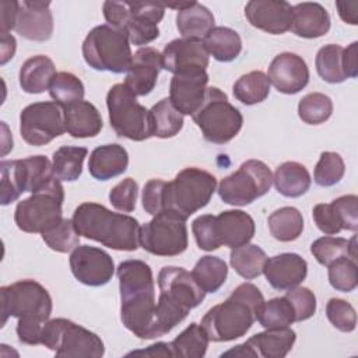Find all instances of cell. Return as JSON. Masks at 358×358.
<instances>
[{
  "label": "cell",
  "instance_id": "obj_19",
  "mask_svg": "<svg viewBox=\"0 0 358 358\" xmlns=\"http://www.w3.org/2000/svg\"><path fill=\"white\" fill-rule=\"evenodd\" d=\"M267 78L278 92L292 95L308 85L309 69L299 55L282 52L271 60Z\"/></svg>",
  "mask_w": 358,
  "mask_h": 358
},
{
  "label": "cell",
  "instance_id": "obj_17",
  "mask_svg": "<svg viewBox=\"0 0 358 358\" xmlns=\"http://www.w3.org/2000/svg\"><path fill=\"white\" fill-rule=\"evenodd\" d=\"M296 333L289 327L266 329L248 338L245 343L238 344L235 348L225 351L221 357H262V358H284L294 347Z\"/></svg>",
  "mask_w": 358,
  "mask_h": 358
},
{
  "label": "cell",
  "instance_id": "obj_1",
  "mask_svg": "<svg viewBox=\"0 0 358 358\" xmlns=\"http://www.w3.org/2000/svg\"><path fill=\"white\" fill-rule=\"evenodd\" d=\"M116 275L120 291V319L124 327L141 340L161 337L151 267L143 260L129 259L117 266Z\"/></svg>",
  "mask_w": 358,
  "mask_h": 358
},
{
  "label": "cell",
  "instance_id": "obj_6",
  "mask_svg": "<svg viewBox=\"0 0 358 358\" xmlns=\"http://www.w3.org/2000/svg\"><path fill=\"white\" fill-rule=\"evenodd\" d=\"M108 25L126 32L133 45H148L159 36L158 24L165 4L154 1H105L102 6Z\"/></svg>",
  "mask_w": 358,
  "mask_h": 358
},
{
  "label": "cell",
  "instance_id": "obj_3",
  "mask_svg": "<svg viewBox=\"0 0 358 358\" xmlns=\"http://www.w3.org/2000/svg\"><path fill=\"white\" fill-rule=\"evenodd\" d=\"M71 221L80 236L99 242L109 249L134 252L140 246L138 221L127 214L113 213L102 204L81 203L74 210Z\"/></svg>",
  "mask_w": 358,
  "mask_h": 358
},
{
  "label": "cell",
  "instance_id": "obj_52",
  "mask_svg": "<svg viewBox=\"0 0 358 358\" xmlns=\"http://www.w3.org/2000/svg\"><path fill=\"white\" fill-rule=\"evenodd\" d=\"M137 196H138L137 182L131 178H126L110 189L109 201L116 210L122 213H131L136 208Z\"/></svg>",
  "mask_w": 358,
  "mask_h": 358
},
{
  "label": "cell",
  "instance_id": "obj_59",
  "mask_svg": "<svg viewBox=\"0 0 358 358\" xmlns=\"http://www.w3.org/2000/svg\"><path fill=\"white\" fill-rule=\"evenodd\" d=\"M343 67L347 78L358 76V42H352L343 50Z\"/></svg>",
  "mask_w": 358,
  "mask_h": 358
},
{
  "label": "cell",
  "instance_id": "obj_37",
  "mask_svg": "<svg viewBox=\"0 0 358 358\" xmlns=\"http://www.w3.org/2000/svg\"><path fill=\"white\" fill-rule=\"evenodd\" d=\"M192 274L206 294H213L224 285L228 275V266L222 259L207 255L197 260Z\"/></svg>",
  "mask_w": 358,
  "mask_h": 358
},
{
  "label": "cell",
  "instance_id": "obj_8",
  "mask_svg": "<svg viewBox=\"0 0 358 358\" xmlns=\"http://www.w3.org/2000/svg\"><path fill=\"white\" fill-rule=\"evenodd\" d=\"M193 122L201 130L206 141L213 144H225L231 141L242 129L243 116L235 108L225 92L217 87L206 91L199 109L192 115Z\"/></svg>",
  "mask_w": 358,
  "mask_h": 358
},
{
  "label": "cell",
  "instance_id": "obj_35",
  "mask_svg": "<svg viewBox=\"0 0 358 358\" xmlns=\"http://www.w3.org/2000/svg\"><path fill=\"white\" fill-rule=\"evenodd\" d=\"M357 236L354 235L350 241L341 236H322L310 245V253L322 266H329L338 257L348 256L357 260Z\"/></svg>",
  "mask_w": 358,
  "mask_h": 358
},
{
  "label": "cell",
  "instance_id": "obj_30",
  "mask_svg": "<svg viewBox=\"0 0 358 358\" xmlns=\"http://www.w3.org/2000/svg\"><path fill=\"white\" fill-rule=\"evenodd\" d=\"M214 22L213 13L197 1H187L176 14V28L183 38L189 39L203 41L214 28Z\"/></svg>",
  "mask_w": 358,
  "mask_h": 358
},
{
  "label": "cell",
  "instance_id": "obj_25",
  "mask_svg": "<svg viewBox=\"0 0 358 358\" xmlns=\"http://www.w3.org/2000/svg\"><path fill=\"white\" fill-rule=\"evenodd\" d=\"M215 231L221 246L231 249L246 245L255 236V221L242 210H227L215 215Z\"/></svg>",
  "mask_w": 358,
  "mask_h": 358
},
{
  "label": "cell",
  "instance_id": "obj_48",
  "mask_svg": "<svg viewBox=\"0 0 358 358\" xmlns=\"http://www.w3.org/2000/svg\"><path fill=\"white\" fill-rule=\"evenodd\" d=\"M43 242L55 252L67 253L73 252L80 243V235L74 224L69 218H63L59 224L41 234Z\"/></svg>",
  "mask_w": 358,
  "mask_h": 358
},
{
  "label": "cell",
  "instance_id": "obj_24",
  "mask_svg": "<svg viewBox=\"0 0 358 358\" xmlns=\"http://www.w3.org/2000/svg\"><path fill=\"white\" fill-rule=\"evenodd\" d=\"M263 273L274 289L287 291L306 278L308 263L298 253H280L266 260Z\"/></svg>",
  "mask_w": 358,
  "mask_h": 358
},
{
  "label": "cell",
  "instance_id": "obj_11",
  "mask_svg": "<svg viewBox=\"0 0 358 358\" xmlns=\"http://www.w3.org/2000/svg\"><path fill=\"white\" fill-rule=\"evenodd\" d=\"M106 106L110 127L119 137L131 141H144L152 137L148 110L124 84H115L109 88Z\"/></svg>",
  "mask_w": 358,
  "mask_h": 358
},
{
  "label": "cell",
  "instance_id": "obj_4",
  "mask_svg": "<svg viewBox=\"0 0 358 358\" xmlns=\"http://www.w3.org/2000/svg\"><path fill=\"white\" fill-rule=\"evenodd\" d=\"M159 296L157 302V322L159 336L168 334L183 322L187 313L199 306L206 292L183 267L165 266L158 273Z\"/></svg>",
  "mask_w": 358,
  "mask_h": 358
},
{
  "label": "cell",
  "instance_id": "obj_26",
  "mask_svg": "<svg viewBox=\"0 0 358 358\" xmlns=\"http://www.w3.org/2000/svg\"><path fill=\"white\" fill-rule=\"evenodd\" d=\"M330 15L327 10L312 1H303L292 6L291 31L299 38L315 39L330 31Z\"/></svg>",
  "mask_w": 358,
  "mask_h": 358
},
{
  "label": "cell",
  "instance_id": "obj_53",
  "mask_svg": "<svg viewBox=\"0 0 358 358\" xmlns=\"http://www.w3.org/2000/svg\"><path fill=\"white\" fill-rule=\"evenodd\" d=\"M292 305L295 312V322L308 320L316 312V296L313 291L306 287H295L287 289L284 295Z\"/></svg>",
  "mask_w": 358,
  "mask_h": 358
},
{
  "label": "cell",
  "instance_id": "obj_55",
  "mask_svg": "<svg viewBox=\"0 0 358 358\" xmlns=\"http://www.w3.org/2000/svg\"><path fill=\"white\" fill-rule=\"evenodd\" d=\"M312 217L316 227L326 235H336L343 231L340 218L331 203L316 204L312 210Z\"/></svg>",
  "mask_w": 358,
  "mask_h": 358
},
{
  "label": "cell",
  "instance_id": "obj_38",
  "mask_svg": "<svg viewBox=\"0 0 358 358\" xmlns=\"http://www.w3.org/2000/svg\"><path fill=\"white\" fill-rule=\"evenodd\" d=\"M88 154L85 147L63 145L53 152V173L59 180L74 182L83 173V164Z\"/></svg>",
  "mask_w": 358,
  "mask_h": 358
},
{
  "label": "cell",
  "instance_id": "obj_39",
  "mask_svg": "<svg viewBox=\"0 0 358 358\" xmlns=\"http://www.w3.org/2000/svg\"><path fill=\"white\" fill-rule=\"evenodd\" d=\"M267 260L266 252L252 243L234 248L229 255L231 267L245 280H253L263 273V266Z\"/></svg>",
  "mask_w": 358,
  "mask_h": 358
},
{
  "label": "cell",
  "instance_id": "obj_34",
  "mask_svg": "<svg viewBox=\"0 0 358 358\" xmlns=\"http://www.w3.org/2000/svg\"><path fill=\"white\" fill-rule=\"evenodd\" d=\"M270 234L280 242H292L303 231V218L295 207H281L273 211L267 218Z\"/></svg>",
  "mask_w": 358,
  "mask_h": 358
},
{
  "label": "cell",
  "instance_id": "obj_16",
  "mask_svg": "<svg viewBox=\"0 0 358 358\" xmlns=\"http://www.w3.org/2000/svg\"><path fill=\"white\" fill-rule=\"evenodd\" d=\"M69 263L74 278L88 287L108 284L115 273V263L110 255L90 245L77 246L71 252Z\"/></svg>",
  "mask_w": 358,
  "mask_h": 358
},
{
  "label": "cell",
  "instance_id": "obj_9",
  "mask_svg": "<svg viewBox=\"0 0 358 358\" xmlns=\"http://www.w3.org/2000/svg\"><path fill=\"white\" fill-rule=\"evenodd\" d=\"M42 344L56 357L64 358H101L105 354L103 341L98 334L64 317L43 324Z\"/></svg>",
  "mask_w": 358,
  "mask_h": 358
},
{
  "label": "cell",
  "instance_id": "obj_5",
  "mask_svg": "<svg viewBox=\"0 0 358 358\" xmlns=\"http://www.w3.org/2000/svg\"><path fill=\"white\" fill-rule=\"evenodd\" d=\"M215 187L217 179L213 173L196 166L185 168L175 179L165 182L162 194L164 211L186 221L210 203Z\"/></svg>",
  "mask_w": 358,
  "mask_h": 358
},
{
  "label": "cell",
  "instance_id": "obj_50",
  "mask_svg": "<svg viewBox=\"0 0 358 358\" xmlns=\"http://www.w3.org/2000/svg\"><path fill=\"white\" fill-rule=\"evenodd\" d=\"M329 322L343 333H351L357 326V313L352 305L341 298H330L326 305Z\"/></svg>",
  "mask_w": 358,
  "mask_h": 358
},
{
  "label": "cell",
  "instance_id": "obj_2",
  "mask_svg": "<svg viewBox=\"0 0 358 358\" xmlns=\"http://www.w3.org/2000/svg\"><path fill=\"white\" fill-rule=\"evenodd\" d=\"M263 302V294L255 284L242 282L224 302L208 309L200 324L210 341L236 340L245 336L257 320Z\"/></svg>",
  "mask_w": 358,
  "mask_h": 358
},
{
  "label": "cell",
  "instance_id": "obj_43",
  "mask_svg": "<svg viewBox=\"0 0 358 358\" xmlns=\"http://www.w3.org/2000/svg\"><path fill=\"white\" fill-rule=\"evenodd\" d=\"M85 88L83 81L69 71L57 73L49 87V95L62 108L83 101Z\"/></svg>",
  "mask_w": 358,
  "mask_h": 358
},
{
  "label": "cell",
  "instance_id": "obj_18",
  "mask_svg": "<svg viewBox=\"0 0 358 358\" xmlns=\"http://www.w3.org/2000/svg\"><path fill=\"white\" fill-rule=\"evenodd\" d=\"M162 69L179 74L185 71L206 70L210 55L200 39L178 38L165 45L162 53Z\"/></svg>",
  "mask_w": 358,
  "mask_h": 358
},
{
  "label": "cell",
  "instance_id": "obj_14",
  "mask_svg": "<svg viewBox=\"0 0 358 358\" xmlns=\"http://www.w3.org/2000/svg\"><path fill=\"white\" fill-rule=\"evenodd\" d=\"M140 246L155 256H178L187 249L186 221L169 213H159L140 227Z\"/></svg>",
  "mask_w": 358,
  "mask_h": 358
},
{
  "label": "cell",
  "instance_id": "obj_21",
  "mask_svg": "<svg viewBox=\"0 0 358 358\" xmlns=\"http://www.w3.org/2000/svg\"><path fill=\"white\" fill-rule=\"evenodd\" d=\"M162 69L161 53L151 46L140 48L131 59L130 69L126 73L124 85L136 95L145 96L157 85Z\"/></svg>",
  "mask_w": 358,
  "mask_h": 358
},
{
  "label": "cell",
  "instance_id": "obj_27",
  "mask_svg": "<svg viewBox=\"0 0 358 358\" xmlns=\"http://www.w3.org/2000/svg\"><path fill=\"white\" fill-rule=\"evenodd\" d=\"M63 117L66 131L74 138L95 137L103 127L99 110L84 99L63 108Z\"/></svg>",
  "mask_w": 358,
  "mask_h": 358
},
{
  "label": "cell",
  "instance_id": "obj_57",
  "mask_svg": "<svg viewBox=\"0 0 358 358\" xmlns=\"http://www.w3.org/2000/svg\"><path fill=\"white\" fill-rule=\"evenodd\" d=\"M43 324L39 320H22L18 319L15 331L18 336V340L22 344H28V345H38L42 344V330H43Z\"/></svg>",
  "mask_w": 358,
  "mask_h": 358
},
{
  "label": "cell",
  "instance_id": "obj_29",
  "mask_svg": "<svg viewBox=\"0 0 358 358\" xmlns=\"http://www.w3.org/2000/svg\"><path fill=\"white\" fill-rule=\"evenodd\" d=\"M56 74L53 60L45 55H36L22 63L18 76L20 85L27 94H41L49 90Z\"/></svg>",
  "mask_w": 358,
  "mask_h": 358
},
{
  "label": "cell",
  "instance_id": "obj_58",
  "mask_svg": "<svg viewBox=\"0 0 358 358\" xmlns=\"http://www.w3.org/2000/svg\"><path fill=\"white\" fill-rule=\"evenodd\" d=\"M20 1L0 3V32H10L15 27Z\"/></svg>",
  "mask_w": 358,
  "mask_h": 358
},
{
  "label": "cell",
  "instance_id": "obj_36",
  "mask_svg": "<svg viewBox=\"0 0 358 358\" xmlns=\"http://www.w3.org/2000/svg\"><path fill=\"white\" fill-rule=\"evenodd\" d=\"M208 336L201 324L190 323L171 343L172 357L180 358H203L208 347Z\"/></svg>",
  "mask_w": 358,
  "mask_h": 358
},
{
  "label": "cell",
  "instance_id": "obj_44",
  "mask_svg": "<svg viewBox=\"0 0 358 358\" xmlns=\"http://www.w3.org/2000/svg\"><path fill=\"white\" fill-rule=\"evenodd\" d=\"M257 320L264 329L289 327L295 322V312L285 296H277L263 302L257 313Z\"/></svg>",
  "mask_w": 358,
  "mask_h": 358
},
{
  "label": "cell",
  "instance_id": "obj_22",
  "mask_svg": "<svg viewBox=\"0 0 358 358\" xmlns=\"http://www.w3.org/2000/svg\"><path fill=\"white\" fill-rule=\"evenodd\" d=\"M207 83L208 74L206 70L173 74L169 87V99L182 115L192 116L204 99Z\"/></svg>",
  "mask_w": 358,
  "mask_h": 358
},
{
  "label": "cell",
  "instance_id": "obj_10",
  "mask_svg": "<svg viewBox=\"0 0 358 358\" xmlns=\"http://www.w3.org/2000/svg\"><path fill=\"white\" fill-rule=\"evenodd\" d=\"M64 189L56 178L45 189L18 201L14 221L22 232L42 234L63 220Z\"/></svg>",
  "mask_w": 358,
  "mask_h": 358
},
{
  "label": "cell",
  "instance_id": "obj_12",
  "mask_svg": "<svg viewBox=\"0 0 358 358\" xmlns=\"http://www.w3.org/2000/svg\"><path fill=\"white\" fill-rule=\"evenodd\" d=\"M1 295V326L7 319L39 320L46 323L52 313V298L48 289L35 280H21L0 288Z\"/></svg>",
  "mask_w": 358,
  "mask_h": 358
},
{
  "label": "cell",
  "instance_id": "obj_49",
  "mask_svg": "<svg viewBox=\"0 0 358 358\" xmlns=\"http://www.w3.org/2000/svg\"><path fill=\"white\" fill-rule=\"evenodd\" d=\"M345 172V165L340 154L333 151H323L315 166L313 179L315 183L322 187H330L337 185Z\"/></svg>",
  "mask_w": 358,
  "mask_h": 358
},
{
  "label": "cell",
  "instance_id": "obj_54",
  "mask_svg": "<svg viewBox=\"0 0 358 358\" xmlns=\"http://www.w3.org/2000/svg\"><path fill=\"white\" fill-rule=\"evenodd\" d=\"M340 218L343 229L357 232L358 229V197L355 194H345L331 201Z\"/></svg>",
  "mask_w": 358,
  "mask_h": 358
},
{
  "label": "cell",
  "instance_id": "obj_32",
  "mask_svg": "<svg viewBox=\"0 0 358 358\" xmlns=\"http://www.w3.org/2000/svg\"><path fill=\"white\" fill-rule=\"evenodd\" d=\"M203 43L215 60L228 63L235 60L242 52L239 34L228 27H214L203 39Z\"/></svg>",
  "mask_w": 358,
  "mask_h": 358
},
{
  "label": "cell",
  "instance_id": "obj_31",
  "mask_svg": "<svg viewBox=\"0 0 358 358\" xmlns=\"http://www.w3.org/2000/svg\"><path fill=\"white\" fill-rule=\"evenodd\" d=\"M273 183L284 197H301L312 183L308 169L296 161H285L277 166L273 175Z\"/></svg>",
  "mask_w": 358,
  "mask_h": 358
},
{
  "label": "cell",
  "instance_id": "obj_41",
  "mask_svg": "<svg viewBox=\"0 0 358 358\" xmlns=\"http://www.w3.org/2000/svg\"><path fill=\"white\" fill-rule=\"evenodd\" d=\"M25 192L35 193L49 186L55 179L53 165L45 155H31L21 159Z\"/></svg>",
  "mask_w": 358,
  "mask_h": 358
},
{
  "label": "cell",
  "instance_id": "obj_61",
  "mask_svg": "<svg viewBox=\"0 0 358 358\" xmlns=\"http://www.w3.org/2000/svg\"><path fill=\"white\" fill-rule=\"evenodd\" d=\"M1 34V45H0V63L6 64L8 60L14 57L17 42L15 38L8 32H0Z\"/></svg>",
  "mask_w": 358,
  "mask_h": 358
},
{
  "label": "cell",
  "instance_id": "obj_47",
  "mask_svg": "<svg viewBox=\"0 0 358 358\" xmlns=\"http://www.w3.org/2000/svg\"><path fill=\"white\" fill-rule=\"evenodd\" d=\"M327 275L330 285L341 292H351L358 285V266L357 260L343 256L327 266Z\"/></svg>",
  "mask_w": 358,
  "mask_h": 358
},
{
  "label": "cell",
  "instance_id": "obj_13",
  "mask_svg": "<svg viewBox=\"0 0 358 358\" xmlns=\"http://www.w3.org/2000/svg\"><path fill=\"white\" fill-rule=\"evenodd\" d=\"M273 185L270 168L259 159L245 161L234 173L218 185L220 199L231 206H248L264 196Z\"/></svg>",
  "mask_w": 358,
  "mask_h": 358
},
{
  "label": "cell",
  "instance_id": "obj_40",
  "mask_svg": "<svg viewBox=\"0 0 358 358\" xmlns=\"http://www.w3.org/2000/svg\"><path fill=\"white\" fill-rule=\"evenodd\" d=\"M232 94L243 105H256L263 102L270 94V81L267 74L260 70L243 74L235 81Z\"/></svg>",
  "mask_w": 358,
  "mask_h": 358
},
{
  "label": "cell",
  "instance_id": "obj_20",
  "mask_svg": "<svg viewBox=\"0 0 358 358\" xmlns=\"http://www.w3.org/2000/svg\"><path fill=\"white\" fill-rule=\"evenodd\" d=\"M245 17L255 28L281 35L291 28L292 6L284 0H252L245 6Z\"/></svg>",
  "mask_w": 358,
  "mask_h": 358
},
{
  "label": "cell",
  "instance_id": "obj_60",
  "mask_svg": "<svg viewBox=\"0 0 358 358\" xmlns=\"http://www.w3.org/2000/svg\"><path fill=\"white\" fill-rule=\"evenodd\" d=\"M336 7L338 10V15L340 18L351 25H357L358 24V18H357V11H358V1L352 0V1H336Z\"/></svg>",
  "mask_w": 358,
  "mask_h": 358
},
{
  "label": "cell",
  "instance_id": "obj_46",
  "mask_svg": "<svg viewBox=\"0 0 358 358\" xmlns=\"http://www.w3.org/2000/svg\"><path fill=\"white\" fill-rule=\"evenodd\" d=\"M0 169H1L0 203L1 206H7L15 201L21 196V193L25 192L21 161L20 159L1 161Z\"/></svg>",
  "mask_w": 358,
  "mask_h": 358
},
{
  "label": "cell",
  "instance_id": "obj_56",
  "mask_svg": "<svg viewBox=\"0 0 358 358\" xmlns=\"http://www.w3.org/2000/svg\"><path fill=\"white\" fill-rule=\"evenodd\" d=\"M164 186H165V180L162 179H151L144 185L141 203L145 213L151 215H157L164 211V206H162Z\"/></svg>",
  "mask_w": 358,
  "mask_h": 358
},
{
  "label": "cell",
  "instance_id": "obj_23",
  "mask_svg": "<svg viewBox=\"0 0 358 358\" xmlns=\"http://www.w3.org/2000/svg\"><path fill=\"white\" fill-rule=\"evenodd\" d=\"M49 7L50 1H21L14 31L28 41L45 42L50 39L53 34V15Z\"/></svg>",
  "mask_w": 358,
  "mask_h": 358
},
{
  "label": "cell",
  "instance_id": "obj_28",
  "mask_svg": "<svg viewBox=\"0 0 358 358\" xmlns=\"http://www.w3.org/2000/svg\"><path fill=\"white\" fill-rule=\"evenodd\" d=\"M129 166V154L120 144L96 147L88 159L90 175L96 180H109L122 175Z\"/></svg>",
  "mask_w": 358,
  "mask_h": 358
},
{
  "label": "cell",
  "instance_id": "obj_42",
  "mask_svg": "<svg viewBox=\"0 0 358 358\" xmlns=\"http://www.w3.org/2000/svg\"><path fill=\"white\" fill-rule=\"evenodd\" d=\"M343 50L344 48L336 43L322 46L315 59L316 71L322 80L330 84H340L347 80L343 67Z\"/></svg>",
  "mask_w": 358,
  "mask_h": 358
},
{
  "label": "cell",
  "instance_id": "obj_15",
  "mask_svg": "<svg viewBox=\"0 0 358 358\" xmlns=\"http://www.w3.org/2000/svg\"><path fill=\"white\" fill-rule=\"evenodd\" d=\"M64 131L63 108L55 101L34 102L20 113V133L29 145H46Z\"/></svg>",
  "mask_w": 358,
  "mask_h": 358
},
{
  "label": "cell",
  "instance_id": "obj_51",
  "mask_svg": "<svg viewBox=\"0 0 358 358\" xmlns=\"http://www.w3.org/2000/svg\"><path fill=\"white\" fill-rule=\"evenodd\" d=\"M192 231L199 249L206 252H213L221 246L217 236V231H215V215H211V214L199 215L192 222Z\"/></svg>",
  "mask_w": 358,
  "mask_h": 358
},
{
  "label": "cell",
  "instance_id": "obj_62",
  "mask_svg": "<svg viewBox=\"0 0 358 358\" xmlns=\"http://www.w3.org/2000/svg\"><path fill=\"white\" fill-rule=\"evenodd\" d=\"M130 354H145V355H151V357H172L169 343H157V344L150 345L147 350L134 351Z\"/></svg>",
  "mask_w": 358,
  "mask_h": 358
},
{
  "label": "cell",
  "instance_id": "obj_7",
  "mask_svg": "<svg viewBox=\"0 0 358 358\" xmlns=\"http://www.w3.org/2000/svg\"><path fill=\"white\" fill-rule=\"evenodd\" d=\"M81 50L91 69L113 74L127 73L133 59L126 32L108 24L92 28L87 34Z\"/></svg>",
  "mask_w": 358,
  "mask_h": 358
},
{
  "label": "cell",
  "instance_id": "obj_45",
  "mask_svg": "<svg viewBox=\"0 0 358 358\" xmlns=\"http://www.w3.org/2000/svg\"><path fill=\"white\" fill-rule=\"evenodd\" d=\"M333 113L330 96L322 92L306 94L298 103V116L306 124H322Z\"/></svg>",
  "mask_w": 358,
  "mask_h": 358
},
{
  "label": "cell",
  "instance_id": "obj_33",
  "mask_svg": "<svg viewBox=\"0 0 358 358\" xmlns=\"http://www.w3.org/2000/svg\"><path fill=\"white\" fill-rule=\"evenodd\" d=\"M148 113L152 137L171 138L179 134L183 127V115L173 106L169 98L157 102Z\"/></svg>",
  "mask_w": 358,
  "mask_h": 358
}]
</instances>
